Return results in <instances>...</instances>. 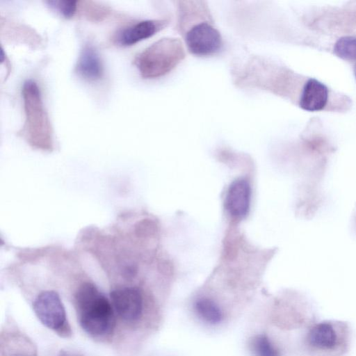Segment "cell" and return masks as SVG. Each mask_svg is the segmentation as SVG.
<instances>
[{
	"mask_svg": "<svg viewBox=\"0 0 356 356\" xmlns=\"http://www.w3.org/2000/svg\"><path fill=\"white\" fill-rule=\"evenodd\" d=\"M355 77H356V65H355Z\"/></svg>",
	"mask_w": 356,
	"mask_h": 356,
	"instance_id": "17",
	"label": "cell"
},
{
	"mask_svg": "<svg viewBox=\"0 0 356 356\" xmlns=\"http://www.w3.org/2000/svg\"><path fill=\"white\" fill-rule=\"evenodd\" d=\"M307 341L313 348L320 350H331L339 344V336L333 325L322 322L314 325L309 332Z\"/></svg>",
	"mask_w": 356,
	"mask_h": 356,
	"instance_id": "11",
	"label": "cell"
},
{
	"mask_svg": "<svg viewBox=\"0 0 356 356\" xmlns=\"http://www.w3.org/2000/svg\"><path fill=\"white\" fill-rule=\"evenodd\" d=\"M334 53L343 60H356V38L347 36L339 39L334 44Z\"/></svg>",
	"mask_w": 356,
	"mask_h": 356,
	"instance_id": "14",
	"label": "cell"
},
{
	"mask_svg": "<svg viewBox=\"0 0 356 356\" xmlns=\"http://www.w3.org/2000/svg\"><path fill=\"white\" fill-rule=\"evenodd\" d=\"M188 51L197 56H209L218 53L223 40L219 31L213 26L210 15L193 24L184 33Z\"/></svg>",
	"mask_w": 356,
	"mask_h": 356,
	"instance_id": "5",
	"label": "cell"
},
{
	"mask_svg": "<svg viewBox=\"0 0 356 356\" xmlns=\"http://www.w3.org/2000/svg\"><path fill=\"white\" fill-rule=\"evenodd\" d=\"M47 6L66 19L72 18L77 13L78 1L74 0H49Z\"/></svg>",
	"mask_w": 356,
	"mask_h": 356,
	"instance_id": "16",
	"label": "cell"
},
{
	"mask_svg": "<svg viewBox=\"0 0 356 356\" xmlns=\"http://www.w3.org/2000/svg\"><path fill=\"white\" fill-rule=\"evenodd\" d=\"M168 23L166 19L142 20L118 30L111 40L114 44L120 47L131 46L153 36Z\"/></svg>",
	"mask_w": 356,
	"mask_h": 356,
	"instance_id": "7",
	"label": "cell"
},
{
	"mask_svg": "<svg viewBox=\"0 0 356 356\" xmlns=\"http://www.w3.org/2000/svg\"><path fill=\"white\" fill-rule=\"evenodd\" d=\"M25 120L18 134L31 145L49 149L52 146L53 129L38 84L26 81L22 87Z\"/></svg>",
	"mask_w": 356,
	"mask_h": 356,
	"instance_id": "2",
	"label": "cell"
},
{
	"mask_svg": "<svg viewBox=\"0 0 356 356\" xmlns=\"http://www.w3.org/2000/svg\"><path fill=\"white\" fill-rule=\"evenodd\" d=\"M74 72L79 77L89 82L97 81L103 77V62L92 44L86 43L83 47L76 63Z\"/></svg>",
	"mask_w": 356,
	"mask_h": 356,
	"instance_id": "9",
	"label": "cell"
},
{
	"mask_svg": "<svg viewBox=\"0 0 356 356\" xmlns=\"http://www.w3.org/2000/svg\"><path fill=\"white\" fill-rule=\"evenodd\" d=\"M78 11L84 18L96 22H102L112 15L109 7L93 1H78Z\"/></svg>",
	"mask_w": 356,
	"mask_h": 356,
	"instance_id": "12",
	"label": "cell"
},
{
	"mask_svg": "<svg viewBox=\"0 0 356 356\" xmlns=\"http://www.w3.org/2000/svg\"><path fill=\"white\" fill-rule=\"evenodd\" d=\"M251 186L247 180L237 179L229 185L225 200V209L230 216L243 218L249 212Z\"/></svg>",
	"mask_w": 356,
	"mask_h": 356,
	"instance_id": "8",
	"label": "cell"
},
{
	"mask_svg": "<svg viewBox=\"0 0 356 356\" xmlns=\"http://www.w3.org/2000/svg\"><path fill=\"white\" fill-rule=\"evenodd\" d=\"M76 312L81 328L95 338L110 336L115 319L111 302L90 282L82 284L74 296Z\"/></svg>",
	"mask_w": 356,
	"mask_h": 356,
	"instance_id": "1",
	"label": "cell"
},
{
	"mask_svg": "<svg viewBox=\"0 0 356 356\" xmlns=\"http://www.w3.org/2000/svg\"><path fill=\"white\" fill-rule=\"evenodd\" d=\"M185 56V49L179 39L165 38L154 42L136 56L134 64L143 79H154L170 72Z\"/></svg>",
	"mask_w": 356,
	"mask_h": 356,
	"instance_id": "3",
	"label": "cell"
},
{
	"mask_svg": "<svg viewBox=\"0 0 356 356\" xmlns=\"http://www.w3.org/2000/svg\"><path fill=\"white\" fill-rule=\"evenodd\" d=\"M250 345L255 356H280L278 350L266 335L254 337Z\"/></svg>",
	"mask_w": 356,
	"mask_h": 356,
	"instance_id": "15",
	"label": "cell"
},
{
	"mask_svg": "<svg viewBox=\"0 0 356 356\" xmlns=\"http://www.w3.org/2000/svg\"><path fill=\"white\" fill-rule=\"evenodd\" d=\"M33 309L45 327L62 337H71L72 330L65 309L57 292L45 291L40 293L33 303Z\"/></svg>",
	"mask_w": 356,
	"mask_h": 356,
	"instance_id": "4",
	"label": "cell"
},
{
	"mask_svg": "<svg viewBox=\"0 0 356 356\" xmlns=\"http://www.w3.org/2000/svg\"><path fill=\"white\" fill-rule=\"evenodd\" d=\"M198 315L210 323H217L221 321L222 312L218 305L207 298L198 300L195 305Z\"/></svg>",
	"mask_w": 356,
	"mask_h": 356,
	"instance_id": "13",
	"label": "cell"
},
{
	"mask_svg": "<svg viewBox=\"0 0 356 356\" xmlns=\"http://www.w3.org/2000/svg\"><path fill=\"white\" fill-rule=\"evenodd\" d=\"M15 356H21V355H15Z\"/></svg>",
	"mask_w": 356,
	"mask_h": 356,
	"instance_id": "18",
	"label": "cell"
},
{
	"mask_svg": "<svg viewBox=\"0 0 356 356\" xmlns=\"http://www.w3.org/2000/svg\"><path fill=\"white\" fill-rule=\"evenodd\" d=\"M328 99V89L319 81L310 79L305 84L299 105L307 111H316L323 109Z\"/></svg>",
	"mask_w": 356,
	"mask_h": 356,
	"instance_id": "10",
	"label": "cell"
},
{
	"mask_svg": "<svg viewBox=\"0 0 356 356\" xmlns=\"http://www.w3.org/2000/svg\"><path fill=\"white\" fill-rule=\"evenodd\" d=\"M110 298L114 311L124 321L134 322L141 316L143 300L139 289L118 288L111 292Z\"/></svg>",
	"mask_w": 356,
	"mask_h": 356,
	"instance_id": "6",
	"label": "cell"
}]
</instances>
